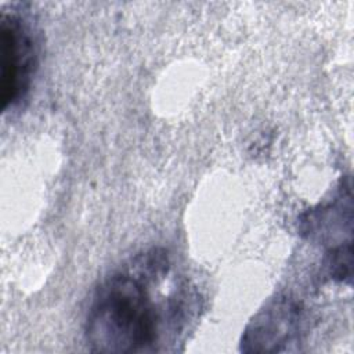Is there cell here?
Instances as JSON below:
<instances>
[{
  "label": "cell",
  "instance_id": "obj_3",
  "mask_svg": "<svg viewBox=\"0 0 354 354\" xmlns=\"http://www.w3.org/2000/svg\"><path fill=\"white\" fill-rule=\"evenodd\" d=\"M303 310L289 297L272 299L246 326L242 336L243 351H281L300 339Z\"/></svg>",
  "mask_w": 354,
  "mask_h": 354
},
{
  "label": "cell",
  "instance_id": "obj_2",
  "mask_svg": "<svg viewBox=\"0 0 354 354\" xmlns=\"http://www.w3.org/2000/svg\"><path fill=\"white\" fill-rule=\"evenodd\" d=\"M1 46V104L14 106L26 94L36 66V39L28 21L15 12H3Z\"/></svg>",
  "mask_w": 354,
  "mask_h": 354
},
{
  "label": "cell",
  "instance_id": "obj_1",
  "mask_svg": "<svg viewBox=\"0 0 354 354\" xmlns=\"http://www.w3.org/2000/svg\"><path fill=\"white\" fill-rule=\"evenodd\" d=\"M170 263L162 250L137 256L94 290L86 315V340L93 351H158L166 335L176 336L189 317L188 292L163 286Z\"/></svg>",
  "mask_w": 354,
  "mask_h": 354
}]
</instances>
